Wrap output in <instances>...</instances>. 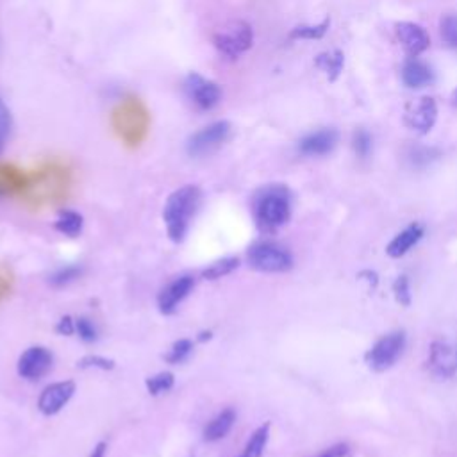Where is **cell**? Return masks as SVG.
Masks as SVG:
<instances>
[{"mask_svg": "<svg viewBox=\"0 0 457 457\" xmlns=\"http://www.w3.org/2000/svg\"><path fill=\"white\" fill-rule=\"evenodd\" d=\"M238 267H240L238 258H235V256L221 258V260L211 263L209 267H205L202 270V277L207 279V281H216V279H221V277L228 276V274H233Z\"/></svg>", "mask_w": 457, "mask_h": 457, "instance_id": "7402d4cb", "label": "cell"}, {"mask_svg": "<svg viewBox=\"0 0 457 457\" xmlns=\"http://www.w3.org/2000/svg\"><path fill=\"white\" fill-rule=\"evenodd\" d=\"M393 293H395V301L404 306L409 308L413 295H411V283L407 279V276H398L393 283Z\"/></svg>", "mask_w": 457, "mask_h": 457, "instance_id": "f1b7e54d", "label": "cell"}, {"mask_svg": "<svg viewBox=\"0 0 457 457\" xmlns=\"http://www.w3.org/2000/svg\"><path fill=\"white\" fill-rule=\"evenodd\" d=\"M195 279L191 276H180L173 279L166 288L161 290L157 297V308L161 315H173L179 304L193 292Z\"/></svg>", "mask_w": 457, "mask_h": 457, "instance_id": "7c38bea8", "label": "cell"}, {"mask_svg": "<svg viewBox=\"0 0 457 457\" xmlns=\"http://www.w3.org/2000/svg\"><path fill=\"white\" fill-rule=\"evenodd\" d=\"M56 333L61 336H72L76 333V320L72 317H65L58 322Z\"/></svg>", "mask_w": 457, "mask_h": 457, "instance_id": "836d02e7", "label": "cell"}, {"mask_svg": "<svg viewBox=\"0 0 457 457\" xmlns=\"http://www.w3.org/2000/svg\"><path fill=\"white\" fill-rule=\"evenodd\" d=\"M211 338H212V333H211V331H204V333H200V334L196 336V341L204 343V341H209Z\"/></svg>", "mask_w": 457, "mask_h": 457, "instance_id": "8d00e7d4", "label": "cell"}, {"mask_svg": "<svg viewBox=\"0 0 457 457\" xmlns=\"http://www.w3.org/2000/svg\"><path fill=\"white\" fill-rule=\"evenodd\" d=\"M269 439H270V423H263L251 434L249 441L245 443L238 457H263Z\"/></svg>", "mask_w": 457, "mask_h": 457, "instance_id": "ffe728a7", "label": "cell"}, {"mask_svg": "<svg viewBox=\"0 0 457 457\" xmlns=\"http://www.w3.org/2000/svg\"><path fill=\"white\" fill-rule=\"evenodd\" d=\"M231 132H233V125L227 120L212 122L189 136L186 143V152L196 159L207 157L212 152H216L228 138H231Z\"/></svg>", "mask_w": 457, "mask_h": 457, "instance_id": "8992f818", "label": "cell"}, {"mask_svg": "<svg viewBox=\"0 0 457 457\" xmlns=\"http://www.w3.org/2000/svg\"><path fill=\"white\" fill-rule=\"evenodd\" d=\"M407 345V336L404 331H391L381 336L365 354V363L370 370L382 373L397 365Z\"/></svg>", "mask_w": 457, "mask_h": 457, "instance_id": "277c9868", "label": "cell"}, {"mask_svg": "<svg viewBox=\"0 0 457 457\" xmlns=\"http://www.w3.org/2000/svg\"><path fill=\"white\" fill-rule=\"evenodd\" d=\"M427 368L439 379L453 377L457 373V347L443 340L432 341L427 357Z\"/></svg>", "mask_w": 457, "mask_h": 457, "instance_id": "30bf717a", "label": "cell"}, {"mask_svg": "<svg viewBox=\"0 0 457 457\" xmlns=\"http://www.w3.org/2000/svg\"><path fill=\"white\" fill-rule=\"evenodd\" d=\"M361 277H366L365 281L372 286V290H375L377 288V285H379V279H377V274L375 272H370V270H365V272H361L359 274Z\"/></svg>", "mask_w": 457, "mask_h": 457, "instance_id": "e575fe53", "label": "cell"}, {"mask_svg": "<svg viewBox=\"0 0 457 457\" xmlns=\"http://www.w3.org/2000/svg\"><path fill=\"white\" fill-rule=\"evenodd\" d=\"M3 148H4V141H0V152H3Z\"/></svg>", "mask_w": 457, "mask_h": 457, "instance_id": "f35d334b", "label": "cell"}, {"mask_svg": "<svg viewBox=\"0 0 457 457\" xmlns=\"http://www.w3.org/2000/svg\"><path fill=\"white\" fill-rule=\"evenodd\" d=\"M54 365V356L45 347H31L28 349L17 365V372L22 379L28 381H38L45 377Z\"/></svg>", "mask_w": 457, "mask_h": 457, "instance_id": "9c48e42d", "label": "cell"}, {"mask_svg": "<svg viewBox=\"0 0 457 457\" xmlns=\"http://www.w3.org/2000/svg\"><path fill=\"white\" fill-rule=\"evenodd\" d=\"M212 45L225 60H238L254 45V31L247 22H233L212 36Z\"/></svg>", "mask_w": 457, "mask_h": 457, "instance_id": "5b68a950", "label": "cell"}, {"mask_svg": "<svg viewBox=\"0 0 457 457\" xmlns=\"http://www.w3.org/2000/svg\"><path fill=\"white\" fill-rule=\"evenodd\" d=\"M237 421V411L227 407L223 411H220L204 429V439L212 443V441H220L221 437H225L228 432H231L233 425Z\"/></svg>", "mask_w": 457, "mask_h": 457, "instance_id": "e0dca14e", "label": "cell"}, {"mask_svg": "<svg viewBox=\"0 0 457 457\" xmlns=\"http://www.w3.org/2000/svg\"><path fill=\"white\" fill-rule=\"evenodd\" d=\"M182 90L189 104L198 111H211L221 100V88L214 81L196 72H191L186 76L182 83Z\"/></svg>", "mask_w": 457, "mask_h": 457, "instance_id": "52a82bcc", "label": "cell"}, {"mask_svg": "<svg viewBox=\"0 0 457 457\" xmlns=\"http://www.w3.org/2000/svg\"><path fill=\"white\" fill-rule=\"evenodd\" d=\"M202 204V189L195 184H186L173 193L164 202L163 221L166 225V235L173 244H182L191 220L198 212Z\"/></svg>", "mask_w": 457, "mask_h": 457, "instance_id": "7a4b0ae2", "label": "cell"}, {"mask_svg": "<svg viewBox=\"0 0 457 457\" xmlns=\"http://www.w3.org/2000/svg\"><path fill=\"white\" fill-rule=\"evenodd\" d=\"M247 263L261 274H285L293 269V256L279 244L260 242L247 251Z\"/></svg>", "mask_w": 457, "mask_h": 457, "instance_id": "3957f363", "label": "cell"}, {"mask_svg": "<svg viewBox=\"0 0 457 457\" xmlns=\"http://www.w3.org/2000/svg\"><path fill=\"white\" fill-rule=\"evenodd\" d=\"M77 366L83 368V370L95 368V370H104V372H108V370H113V368L116 366V363H115L113 359L104 357V356L93 354V356H84V357L77 363Z\"/></svg>", "mask_w": 457, "mask_h": 457, "instance_id": "4dcf8cb0", "label": "cell"}, {"mask_svg": "<svg viewBox=\"0 0 457 457\" xmlns=\"http://www.w3.org/2000/svg\"><path fill=\"white\" fill-rule=\"evenodd\" d=\"M402 81L407 88L420 90V88L432 84L434 72L430 70V67L427 63L420 61L418 58H411L405 61V65L402 68Z\"/></svg>", "mask_w": 457, "mask_h": 457, "instance_id": "2e32d148", "label": "cell"}, {"mask_svg": "<svg viewBox=\"0 0 457 457\" xmlns=\"http://www.w3.org/2000/svg\"><path fill=\"white\" fill-rule=\"evenodd\" d=\"M76 333L86 343H93L99 340V331H97L95 324L86 317H81L76 320Z\"/></svg>", "mask_w": 457, "mask_h": 457, "instance_id": "f546056e", "label": "cell"}, {"mask_svg": "<svg viewBox=\"0 0 457 457\" xmlns=\"http://www.w3.org/2000/svg\"><path fill=\"white\" fill-rule=\"evenodd\" d=\"M76 393V382L74 381H61L47 386L40 398H38V409L45 416H54L70 402V398Z\"/></svg>", "mask_w": 457, "mask_h": 457, "instance_id": "8fae6325", "label": "cell"}, {"mask_svg": "<svg viewBox=\"0 0 457 457\" xmlns=\"http://www.w3.org/2000/svg\"><path fill=\"white\" fill-rule=\"evenodd\" d=\"M352 148L359 159H368L373 148L372 134L366 129H357L352 138Z\"/></svg>", "mask_w": 457, "mask_h": 457, "instance_id": "484cf974", "label": "cell"}, {"mask_svg": "<svg viewBox=\"0 0 457 457\" xmlns=\"http://www.w3.org/2000/svg\"><path fill=\"white\" fill-rule=\"evenodd\" d=\"M106 452H108V445L104 441H100V443L95 445V448L92 450L90 457H106Z\"/></svg>", "mask_w": 457, "mask_h": 457, "instance_id": "d590c367", "label": "cell"}, {"mask_svg": "<svg viewBox=\"0 0 457 457\" xmlns=\"http://www.w3.org/2000/svg\"><path fill=\"white\" fill-rule=\"evenodd\" d=\"M425 235V228L421 223H411L404 231H400L386 247V254L393 260L404 258L413 247H416Z\"/></svg>", "mask_w": 457, "mask_h": 457, "instance_id": "9a60e30c", "label": "cell"}, {"mask_svg": "<svg viewBox=\"0 0 457 457\" xmlns=\"http://www.w3.org/2000/svg\"><path fill=\"white\" fill-rule=\"evenodd\" d=\"M437 120V104L432 97H420L407 104L404 124L416 134L425 136L432 131Z\"/></svg>", "mask_w": 457, "mask_h": 457, "instance_id": "ba28073f", "label": "cell"}, {"mask_svg": "<svg viewBox=\"0 0 457 457\" xmlns=\"http://www.w3.org/2000/svg\"><path fill=\"white\" fill-rule=\"evenodd\" d=\"M315 65L318 70H322L329 83H336L343 72L345 67V56L341 51H329V52H322L317 56Z\"/></svg>", "mask_w": 457, "mask_h": 457, "instance_id": "ac0fdd59", "label": "cell"}, {"mask_svg": "<svg viewBox=\"0 0 457 457\" xmlns=\"http://www.w3.org/2000/svg\"><path fill=\"white\" fill-rule=\"evenodd\" d=\"M395 36H397V42L402 45V49L411 58H416L420 54H423L430 45V38H429L427 31L414 22L397 24L395 26Z\"/></svg>", "mask_w": 457, "mask_h": 457, "instance_id": "4fadbf2b", "label": "cell"}, {"mask_svg": "<svg viewBox=\"0 0 457 457\" xmlns=\"http://www.w3.org/2000/svg\"><path fill=\"white\" fill-rule=\"evenodd\" d=\"M441 38L448 47L457 49V15H446L441 19Z\"/></svg>", "mask_w": 457, "mask_h": 457, "instance_id": "83f0119b", "label": "cell"}, {"mask_svg": "<svg viewBox=\"0 0 457 457\" xmlns=\"http://www.w3.org/2000/svg\"><path fill=\"white\" fill-rule=\"evenodd\" d=\"M12 125H13L12 113H10L8 106L3 102V99H0V141L8 140V136L12 132Z\"/></svg>", "mask_w": 457, "mask_h": 457, "instance_id": "1f68e13d", "label": "cell"}, {"mask_svg": "<svg viewBox=\"0 0 457 457\" xmlns=\"http://www.w3.org/2000/svg\"><path fill=\"white\" fill-rule=\"evenodd\" d=\"M349 455H350V446L347 443H336V445L322 450L315 457H349Z\"/></svg>", "mask_w": 457, "mask_h": 457, "instance_id": "d6a6232c", "label": "cell"}, {"mask_svg": "<svg viewBox=\"0 0 457 457\" xmlns=\"http://www.w3.org/2000/svg\"><path fill=\"white\" fill-rule=\"evenodd\" d=\"M253 212L260 231L272 235L292 218V193L285 184H269L256 191Z\"/></svg>", "mask_w": 457, "mask_h": 457, "instance_id": "6da1fadb", "label": "cell"}, {"mask_svg": "<svg viewBox=\"0 0 457 457\" xmlns=\"http://www.w3.org/2000/svg\"><path fill=\"white\" fill-rule=\"evenodd\" d=\"M340 141V132L336 129H320L299 141V152L306 157H322L331 154Z\"/></svg>", "mask_w": 457, "mask_h": 457, "instance_id": "5bb4252c", "label": "cell"}, {"mask_svg": "<svg viewBox=\"0 0 457 457\" xmlns=\"http://www.w3.org/2000/svg\"><path fill=\"white\" fill-rule=\"evenodd\" d=\"M441 157V152L436 147H425V145H416L411 147L405 154L407 163L416 168V170H423L427 166H430L432 163H436Z\"/></svg>", "mask_w": 457, "mask_h": 457, "instance_id": "44dd1931", "label": "cell"}, {"mask_svg": "<svg viewBox=\"0 0 457 457\" xmlns=\"http://www.w3.org/2000/svg\"><path fill=\"white\" fill-rule=\"evenodd\" d=\"M83 267H76V265H68V267H63L60 270H56L51 277H49V283L54 286V288H63V286H68L70 283L77 281L81 276H83Z\"/></svg>", "mask_w": 457, "mask_h": 457, "instance_id": "d4e9b609", "label": "cell"}, {"mask_svg": "<svg viewBox=\"0 0 457 457\" xmlns=\"http://www.w3.org/2000/svg\"><path fill=\"white\" fill-rule=\"evenodd\" d=\"M83 227H84L83 214H79L77 211H72V209L60 211L58 218L54 221L56 231L68 238H77L83 233Z\"/></svg>", "mask_w": 457, "mask_h": 457, "instance_id": "d6986e66", "label": "cell"}, {"mask_svg": "<svg viewBox=\"0 0 457 457\" xmlns=\"http://www.w3.org/2000/svg\"><path fill=\"white\" fill-rule=\"evenodd\" d=\"M450 100H452V106H453V108H457V88L452 92V97H450Z\"/></svg>", "mask_w": 457, "mask_h": 457, "instance_id": "74e56055", "label": "cell"}, {"mask_svg": "<svg viewBox=\"0 0 457 457\" xmlns=\"http://www.w3.org/2000/svg\"><path fill=\"white\" fill-rule=\"evenodd\" d=\"M193 352V341L191 340H179L172 345L170 352L164 356L166 363L170 365H179L188 359V356Z\"/></svg>", "mask_w": 457, "mask_h": 457, "instance_id": "4316f807", "label": "cell"}, {"mask_svg": "<svg viewBox=\"0 0 457 457\" xmlns=\"http://www.w3.org/2000/svg\"><path fill=\"white\" fill-rule=\"evenodd\" d=\"M329 28H331V19H325L320 24H313V26H297L295 29H292L290 38L292 40H322L327 35Z\"/></svg>", "mask_w": 457, "mask_h": 457, "instance_id": "603a6c76", "label": "cell"}, {"mask_svg": "<svg viewBox=\"0 0 457 457\" xmlns=\"http://www.w3.org/2000/svg\"><path fill=\"white\" fill-rule=\"evenodd\" d=\"M175 384V377L172 372H159L152 377H148L145 381V386H147V391L152 395V397H157V395H163L166 391H170Z\"/></svg>", "mask_w": 457, "mask_h": 457, "instance_id": "cb8c5ba5", "label": "cell"}]
</instances>
